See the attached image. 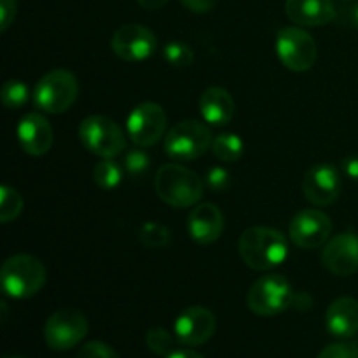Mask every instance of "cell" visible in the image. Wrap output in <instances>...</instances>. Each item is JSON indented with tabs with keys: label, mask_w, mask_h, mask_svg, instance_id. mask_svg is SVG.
Segmentation results:
<instances>
[{
	"label": "cell",
	"mask_w": 358,
	"mask_h": 358,
	"mask_svg": "<svg viewBox=\"0 0 358 358\" xmlns=\"http://www.w3.org/2000/svg\"><path fill=\"white\" fill-rule=\"evenodd\" d=\"M23 212V198L10 185L0 187V222L9 224L16 220Z\"/></svg>",
	"instance_id": "cell-25"
},
{
	"label": "cell",
	"mask_w": 358,
	"mask_h": 358,
	"mask_svg": "<svg viewBox=\"0 0 358 358\" xmlns=\"http://www.w3.org/2000/svg\"><path fill=\"white\" fill-rule=\"evenodd\" d=\"M332 220L318 208H306L292 217L289 226L290 240L299 248H317L331 240Z\"/></svg>",
	"instance_id": "cell-11"
},
{
	"label": "cell",
	"mask_w": 358,
	"mask_h": 358,
	"mask_svg": "<svg viewBox=\"0 0 358 358\" xmlns=\"http://www.w3.org/2000/svg\"><path fill=\"white\" fill-rule=\"evenodd\" d=\"M31 96L35 107L45 114H63L79 96V80L70 70L55 69L38 80Z\"/></svg>",
	"instance_id": "cell-4"
},
{
	"label": "cell",
	"mask_w": 358,
	"mask_h": 358,
	"mask_svg": "<svg viewBox=\"0 0 358 358\" xmlns=\"http://www.w3.org/2000/svg\"><path fill=\"white\" fill-rule=\"evenodd\" d=\"M317 358H358V346L353 343H332Z\"/></svg>",
	"instance_id": "cell-29"
},
{
	"label": "cell",
	"mask_w": 358,
	"mask_h": 358,
	"mask_svg": "<svg viewBox=\"0 0 358 358\" xmlns=\"http://www.w3.org/2000/svg\"><path fill=\"white\" fill-rule=\"evenodd\" d=\"M177 336L171 334L170 331H166L164 327H152L147 331L145 343L147 348L152 353L159 357H168L175 352V346H177Z\"/></svg>",
	"instance_id": "cell-26"
},
{
	"label": "cell",
	"mask_w": 358,
	"mask_h": 358,
	"mask_svg": "<svg viewBox=\"0 0 358 358\" xmlns=\"http://www.w3.org/2000/svg\"><path fill=\"white\" fill-rule=\"evenodd\" d=\"M138 2L140 7H143L145 10H157L161 9V7L166 6L170 0H136Z\"/></svg>",
	"instance_id": "cell-36"
},
{
	"label": "cell",
	"mask_w": 358,
	"mask_h": 358,
	"mask_svg": "<svg viewBox=\"0 0 358 358\" xmlns=\"http://www.w3.org/2000/svg\"><path fill=\"white\" fill-rule=\"evenodd\" d=\"M322 264L338 276H350L358 271V236L352 231L336 234L324 245Z\"/></svg>",
	"instance_id": "cell-15"
},
{
	"label": "cell",
	"mask_w": 358,
	"mask_h": 358,
	"mask_svg": "<svg viewBox=\"0 0 358 358\" xmlns=\"http://www.w3.org/2000/svg\"><path fill=\"white\" fill-rule=\"evenodd\" d=\"M121 164L124 168V173H128L131 178H140L149 171L150 157L145 150H142V147H138V149H129L122 156Z\"/></svg>",
	"instance_id": "cell-28"
},
{
	"label": "cell",
	"mask_w": 358,
	"mask_h": 358,
	"mask_svg": "<svg viewBox=\"0 0 358 358\" xmlns=\"http://www.w3.org/2000/svg\"><path fill=\"white\" fill-rule=\"evenodd\" d=\"M224 213L215 203H201L192 208L187 217V229L192 240L199 245H210L224 233Z\"/></svg>",
	"instance_id": "cell-17"
},
{
	"label": "cell",
	"mask_w": 358,
	"mask_h": 358,
	"mask_svg": "<svg viewBox=\"0 0 358 358\" xmlns=\"http://www.w3.org/2000/svg\"><path fill=\"white\" fill-rule=\"evenodd\" d=\"M154 187L163 203L173 208H187L201 201L205 184L196 171L182 164H163L154 178Z\"/></svg>",
	"instance_id": "cell-2"
},
{
	"label": "cell",
	"mask_w": 358,
	"mask_h": 358,
	"mask_svg": "<svg viewBox=\"0 0 358 358\" xmlns=\"http://www.w3.org/2000/svg\"><path fill=\"white\" fill-rule=\"evenodd\" d=\"M325 325L336 338H353L358 332V301L348 296L336 299L325 313Z\"/></svg>",
	"instance_id": "cell-19"
},
{
	"label": "cell",
	"mask_w": 358,
	"mask_h": 358,
	"mask_svg": "<svg viewBox=\"0 0 358 358\" xmlns=\"http://www.w3.org/2000/svg\"><path fill=\"white\" fill-rule=\"evenodd\" d=\"M180 3L184 7H187L189 10L198 14H205L208 10L213 9L215 6V0H180Z\"/></svg>",
	"instance_id": "cell-33"
},
{
	"label": "cell",
	"mask_w": 358,
	"mask_h": 358,
	"mask_svg": "<svg viewBox=\"0 0 358 358\" xmlns=\"http://www.w3.org/2000/svg\"><path fill=\"white\" fill-rule=\"evenodd\" d=\"M90 331L87 318L73 308H62L45 320L44 341L56 352H65L84 341Z\"/></svg>",
	"instance_id": "cell-9"
},
{
	"label": "cell",
	"mask_w": 358,
	"mask_h": 358,
	"mask_svg": "<svg viewBox=\"0 0 358 358\" xmlns=\"http://www.w3.org/2000/svg\"><path fill=\"white\" fill-rule=\"evenodd\" d=\"M245 143L234 133H222L217 135L212 142V152L222 163H234L243 156Z\"/></svg>",
	"instance_id": "cell-21"
},
{
	"label": "cell",
	"mask_w": 358,
	"mask_h": 358,
	"mask_svg": "<svg viewBox=\"0 0 358 358\" xmlns=\"http://www.w3.org/2000/svg\"><path fill=\"white\" fill-rule=\"evenodd\" d=\"M199 112L212 126H226L236 112L233 96L224 87H206L199 96Z\"/></svg>",
	"instance_id": "cell-20"
},
{
	"label": "cell",
	"mask_w": 358,
	"mask_h": 358,
	"mask_svg": "<svg viewBox=\"0 0 358 358\" xmlns=\"http://www.w3.org/2000/svg\"><path fill=\"white\" fill-rule=\"evenodd\" d=\"M110 48L124 62H143L156 52L157 38L154 31L143 24L129 23L115 30Z\"/></svg>",
	"instance_id": "cell-12"
},
{
	"label": "cell",
	"mask_w": 358,
	"mask_h": 358,
	"mask_svg": "<svg viewBox=\"0 0 358 358\" xmlns=\"http://www.w3.org/2000/svg\"><path fill=\"white\" fill-rule=\"evenodd\" d=\"M238 254L250 269L269 271L285 262L289 241L273 227L254 226L243 231L238 240Z\"/></svg>",
	"instance_id": "cell-1"
},
{
	"label": "cell",
	"mask_w": 358,
	"mask_h": 358,
	"mask_svg": "<svg viewBox=\"0 0 358 358\" xmlns=\"http://www.w3.org/2000/svg\"><path fill=\"white\" fill-rule=\"evenodd\" d=\"M164 358H203L199 353L192 352V350H175L171 355L164 357Z\"/></svg>",
	"instance_id": "cell-37"
},
{
	"label": "cell",
	"mask_w": 358,
	"mask_h": 358,
	"mask_svg": "<svg viewBox=\"0 0 358 358\" xmlns=\"http://www.w3.org/2000/svg\"><path fill=\"white\" fill-rule=\"evenodd\" d=\"M311 304H313V301H311V297L308 296V294H296L292 306L297 308V310H301V311H306V310H310Z\"/></svg>",
	"instance_id": "cell-35"
},
{
	"label": "cell",
	"mask_w": 358,
	"mask_h": 358,
	"mask_svg": "<svg viewBox=\"0 0 358 358\" xmlns=\"http://www.w3.org/2000/svg\"><path fill=\"white\" fill-rule=\"evenodd\" d=\"M124 177V168L121 163L114 159H103L98 163L93 170L94 184L103 191H112V189L119 187Z\"/></svg>",
	"instance_id": "cell-22"
},
{
	"label": "cell",
	"mask_w": 358,
	"mask_h": 358,
	"mask_svg": "<svg viewBox=\"0 0 358 358\" xmlns=\"http://www.w3.org/2000/svg\"><path fill=\"white\" fill-rule=\"evenodd\" d=\"M341 168H343V171H345L346 177L358 182V156L345 157L341 163Z\"/></svg>",
	"instance_id": "cell-34"
},
{
	"label": "cell",
	"mask_w": 358,
	"mask_h": 358,
	"mask_svg": "<svg viewBox=\"0 0 358 358\" xmlns=\"http://www.w3.org/2000/svg\"><path fill=\"white\" fill-rule=\"evenodd\" d=\"M348 20H350V23H352V27L358 30V3L348 10Z\"/></svg>",
	"instance_id": "cell-38"
},
{
	"label": "cell",
	"mask_w": 358,
	"mask_h": 358,
	"mask_svg": "<svg viewBox=\"0 0 358 358\" xmlns=\"http://www.w3.org/2000/svg\"><path fill=\"white\" fill-rule=\"evenodd\" d=\"M215 315L205 306H189L175 320V336L185 346H201L213 338Z\"/></svg>",
	"instance_id": "cell-14"
},
{
	"label": "cell",
	"mask_w": 358,
	"mask_h": 358,
	"mask_svg": "<svg viewBox=\"0 0 358 358\" xmlns=\"http://www.w3.org/2000/svg\"><path fill=\"white\" fill-rule=\"evenodd\" d=\"M168 117L164 108L154 101H142L136 105L126 121V133L136 147H152L166 133Z\"/></svg>",
	"instance_id": "cell-10"
},
{
	"label": "cell",
	"mask_w": 358,
	"mask_h": 358,
	"mask_svg": "<svg viewBox=\"0 0 358 358\" xmlns=\"http://www.w3.org/2000/svg\"><path fill=\"white\" fill-rule=\"evenodd\" d=\"M77 358H119L114 348L101 341H90L79 350Z\"/></svg>",
	"instance_id": "cell-30"
},
{
	"label": "cell",
	"mask_w": 358,
	"mask_h": 358,
	"mask_svg": "<svg viewBox=\"0 0 358 358\" xmlns=\"http://www.w3.org/2000/svg\"><path fill=\"white\" fill-rule=\"evenodd\" d=\"M0 98H2L3 107L9 108V110H16V108L24 107L28 103V100H30V87L21 79H9L2 84Z\"/></svg>",
	"instance_id": "cell-23"
},
{
	"label": "cell",
	"mask_w": 358,
	"mask_h": 358,
	"mask_svg": "<svg viewBox=\"0 0 358 358\" xmlns=\"http://www.w3.org/2000/svg\"><path fill=\"white\" fill-rule=\"evenodd\" d=\"M84 149L101 159H114L126 150V135L121 126L105 115H90L79 126Z\"/></svg>",
	"instance_id": "cell-7"
},
{
	"label": "cell",
	"mask_w": 358,
	"mask_h": 358,
	"mask_svg": "<svg viewBox=\"0 0 358 358\" xmlns=\"http://www.w3.org/2000/svg\"><path fill=\"white\" fill-rule=\"evenodd\" d=\"M276 55L292 72H308L317 62V42L301 27H285L276 35Z\"/></svg>",
	"instance_id": "cell-8"
},
{
	"label": "cell",
	"mask_w": 358,
	"mask_h": 358,
	"mask_svg": "<svg viewBox=\"0 0 358 358\" xmlns=\"http://www.w3.org/2000/svg\"><path fill=\"white\" fill-rule=\"evenodd\" d=\"M16 0H0V30L6 31L16 17Z\"/></svg>",
	"instance_id": "cell-32"
},
{
	"label": "cell",
	"mask_w": 358,
	"mask_h": 358,
	"mask_svg": "<svg viewBox=\"0 0 358 358\" xmlns=\"http://www.w3.org/2000/svg\"><path fill=\"white\" fill-rule=\"evenodd\" d=\"M6 358H24V357H6Z\"/></svg>",
	"instance_id": "cell-39"
},
{
	"label": "cell",
	"mask_w": 358,
	"mask_h": 358,
	"mask_svg": "<svg viewBox=\"0 0 358 358\" xmlns=\"http://www.w3.org/2000/svg\"><path fill=\"white\" fill-rule=\"evenodd\" d=\"M138 240L147 248H163L171 241V231L161 222H143L138 229Z\"/></svg>",
	"instance_id": "cell-24"
},
{
	"label": "cell",
	"mask_w": 358,
	"mask_h": 358,
	"mask_svg": "<svg viewBox=\"0 0 358 358\" xmlns=\"http://www.w3.org/2000/svg\"><path fill=\"white\" fill-rule=\"evenodd\" d=\"M213 136L205 122L185 119L164 135V152L175 161H194L212 149Z\"/></svg>",
	"instance_id": "cell-5"
},
{
	"label": "cell",
	"mask_w": 358,
	"mask_h": 358,
	"mask_svg": "<svg viewBox=\"0 0 358 358\" xmlns=\"http://www.w3.org/2000/svg\"><path fill=\"white\" fill-rule=\"evenodd\" d=\"M285 13L297 27H324L336 17L334 0H287Z\"/></svg>",
	"instance_id": "cell-18"
},
{
	"label": "cell",
	"mask_w": 358,
	"mask_h": 358,
	"mask_svg": "<svg viewBox=\"0 0 358 358\" xmlns=\"http://www.w3.org/2000/svg\"><path fill=\"white\" fill-rule=\"evenodd\" d=\"M294 297L296 292L289 280L271 273L252 283L247 294V306L259 317H275L292 306Z\"/></svg>",
	"instance_id": "cell-6"
},
{
	"label": "cell",
	"mask_w": 358,
	"mask_h": 358,
	"mask_svg": "<svg viewBox=\"0 0 358 358\" xmlns=\"http://www.w3.org/2000/svg\"><path fill=\"white\" fill-rule=\"evenodd\" d=\"M341 175L331 163H318L308 168L303 178L304 198L313 206H329L341 194Z\"/></svg>",
	"instance_id": "cell-13"
},
{
	"label": "cell",
	"mask_w": 358,
	"mask_h": 358,
	"mask_svg": "<svg viewBox=\"0 0 358 358\" xmlns=\"http://www.w3.org/2000/svg\"><path fill=\"white\" fill-rule=\"evenodd\" d=\"M231 184V175L226 168L213 166L206 171V185L213 192H224Z\"/></svg>",
	"instance_id": "cell-31"
},
{
	"label": "cell",
	"mask_w": 358,
	"mask_h": 358,
	"mask_svg": "<svg viewBox=\"0 0 358 358\" xmlns=\"http://www.w3.org/2000/svg\"><path fill=\"white\" fill-rule=\"evenodd\" d=\"M164 62L170 63L175 69H185L194 62V51L189 44L180 41H171L163 49Z\"/></svg>",
	"instance_id": "cell-27"
},
{
	"label": "cell",
	"mask_w": 358,
	"mask_h": 358,
	"mask_svg": "<svg viewBox=\"0 0 358 358\" xmlns=\"http://www.w3.org/2000/svg\"><path fill=\"white\" fill-rule=\"evenodd\" d=\"M17 140L21 149L34 157H41L51 150L55 131L48 119L37 112L23 115L17 124Z\"/></svg>",
	"instance_id": "cell-16"
},
{
	"label": "cell",
	"mask_w": 358,
	"mask_h": 358,
	"mask_svg": "<svg viewBox=\"0 0 358 358\" xmlns=\"http://www.w3.org/2000/svg\"><path fill=\"white\" fill-rule=\"evenodd\" d=\"M44 264L28 254H16L6 259L0 269V283L6 296L14 299H30L45 285Z\"/></svg>",
	"instance_id": "cell-3"
}]
</instances>
